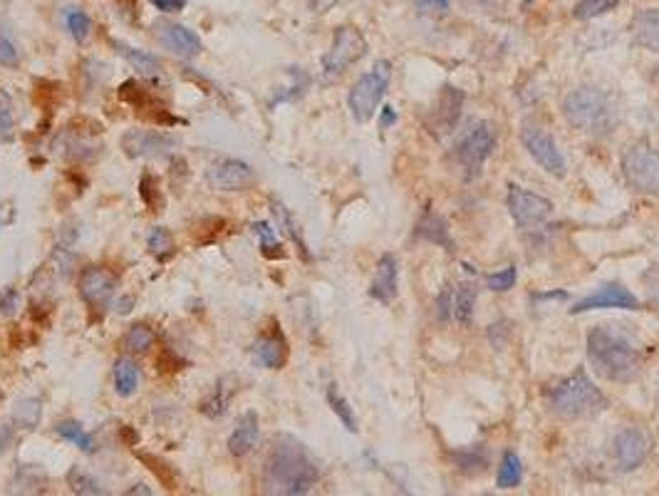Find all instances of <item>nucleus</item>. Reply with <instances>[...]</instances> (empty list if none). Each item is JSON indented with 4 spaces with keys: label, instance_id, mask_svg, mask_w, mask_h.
<instances>
[{
    "label": "nucleus",
    "instance_id": "nucleus-53",
    "mask_svg": "<svg viewBox=\"0 0 659 496\" xmlns=\"http://www.w3.org/2000/svg\"><path fill=\"white\" fill-rule=\"evenodd\" d=\"M528 3H531V0H528Z\"/></svg>",
    "mask_w": 659,
    "mask_h": 496
},
{
    "label": "nucleus",
    "instance_id": "nucleus-5",
    "mask_svg": "<svg viewBox=\"0 0 659 496\" xmlns=\"http://www.w3.org/2000/svg\"><path fill=\"white\" fill-rule=\"evenodd\" d=\"M389 80H392V65H389L387 60H380L367 75H362L360 80L352 85L347 105H350L352 117H355L357 122H370L372 117H375L382 97L387 95Z\"/></svg>",
    "mask_w": 659,
    "mask_h": 496
},
{
    "label": "nucleus",
    "instance_id": "nucleus-42",
    "mask_svg": "<svg viewBox=\"0 0 659 496\" xmlns=\"http://www.w3.org/2000/svg\"><path fill=\"white\" fill-rule=\"evenodd\" d=\"M489 288L494 293H506V291H511L513 286H516V268L513 266H508V268H503V271H498V273H491L489 276Z\"/></svg>",
    "mask_w": 659,
    "mask_h": 496
},
{
    "label": "nucleus",
    "instance_id": "nucleus-29",
    "mask_svg": "<svg viewBox=\"0 0 659 496\" xmlns=\"http://www.w3.org/2000/svg\"><path fill=\"white\" fill-rule=\"evenodd\" d=\"M419 236L427 241H434V244H439V246H446V248L454 246L449 239L446 221L441 219V216L434 214V211H427V214L422 216V221H419Z\"/></svg>",
    "mask_w": 659,
    "mask_h": 496
},
{
    "label": "nucleus",
    "instance_id": "nucleus-23",
    "mask_svg": "<svg viewBox=\"0 0 659 496\" xmlns=\"http://www.w3.org/2000/svg\"><path fill=\"white\" fill-rule=\"evenodd\" d=\"M15 494L18 496H40L48 489V474L38 464H23L15 472Z\"/></svg>",
    "mask_w": 659,
    "mask_h": 496
},
{
    "label": "nucleus",
    "instance_id": "nucleus-3",
    "mask_svg": "<svg viewBox=\"0 0 659 496\" xmlns=\"http://www.w3.org/2000/svg\"><path fill=\"white\" fill-rule=\"evenodd\" d=\"M563 112L575 129L593 137H603L617 127L620 110L607 92L598 87H578L563 102Z\"/></svg>",
    "mask_w": 659,
    "mask_h": 496
},
{
    "label": "nucleus",
    "instance_id": "nucleus-24",
    "mask_svg": "<svg viewBox=\"0 0 659 496\" xmlns=\"http://www.w3.org/2000/svg\"><path fill=\"white\" fill-rule=\"evenodd\" d=\"M10 417H13V425L18 430H35L40 420H43V402L35 400V397H20L13 405V410H10Z\"/></svg>",
    "mask_w": 659,
    "mask_h": 496
},
{
    "label": "nucleus",
    "instance_id": "nucleus-25",
    "mask_svg": "<svg viewBox=\"0 0 659 496\" xmlns=\"http://www.w3.org/2000/svg\"><path fill=\"white\" fill-rule=\"evenodd\" d=\"M114 50H117V53L127 60V65L132 67V70H137V75L159 77L162 62L154 58V55L144 53V50H137V48H129V45H124V43H114Z\"/></svg>",
    "mask_w": 659,
    "mask_h": 496
},
{
    "label": "nucleus",
    "instance_id": "nucleus-49",
    "mask_svg": "<svg viewBox=\"0 0 659 496\" xmlns=\"http://www.w3.org/2000/svg\"><path fill=\"white\" fill-rule=\"evenodd\" d=\"M124 496H154V494H152V489L147 487V484H134V487L129 489V492Z\"/></svg>",
    "mask_w": 659,
    "mask_h": 496
},
{
    "label": "nucleus",
    "instance_id": "nucleus-27",
    "mask_svg": "<svg viewBox=\"0 0 659 496\" xmlns=\"http://www.w3.org/2000/svg\"><path fill=\"white\" fill-rule=\"evenodd\" d=\"M154 343H157V335H154V330L149 328V325L139 323V325H132V328L124 333L122 350L129 355H144L154 348Z\"/></svg>",
    "mask_w": 659,
    "mask_h": 496
},
{
    "label": "nucleus",
    "instance_id": "nucleus-40",
    "mask_svg": "<svg viewBox=\"0 0 659 496\" xmlns=\"http://www.w3.org/2000/svg\"><path fill=\"white\" fill-rule=\"evenodd\" d=\"M456 467L464 469V472H484L486 469V457H481L479 449H464V452L454 454Z\"/></svg>",
    "mask_w": 659,
    "mask_h": 496
},
{
    "label": "nucleus",
    "instance_id": "nucleus-37",
    "mask_svg": "<svg viewBox=\"0 0 659 496\" xmlns=\"http://www.w3.org/2000/svg\"><path fill=\"white\" fill-rule=\"evenodd\" d=\"M15 134V115H13V100L5 90H0V139L10 142Z\"/></svg>",
    "mask_w": 659,
    "mask_h": 496
},
{
    "label": "nucleus",
    "instance_id": "nucleus-52",
    "mask_svg": "<svg viewBox=\"0 0 659 496\" xmlns=\"http://www.w3.org/2000/svg\"><path fill=\"white\" fill-rule=\"evenodd\" d=\"M481 496H494V494H481Z\"/></svg>",
    "mask_w": 659,
    "mask_h": 496
},
{
    "label": "nucleus",
    "instance_id": "nucleus-18",
    "mask_svg": "<svg viewBox=\"0 0 659 496\" xmlns=\"http://www.w3.org/2000/svg\"><path fill=\"white\" fill-rule=\"evenodd\" d=\"M253 355H256L258 363L268 370H280L288 363V340L280 333L278 323H273L271 328L263 330L261 335L253 343Z\"/></svg>",
    "mask_w": 659,
    "mask_h": 496
},
{
    "label": "nucleus",
    "instance_id": "nucleus-35",
    "mask_svg": "<svg viewBox=\"0 0 659 496\" xmlns=\"http://www.w3.org/2000/svg\"><path fill=\"white\" fill-rule=\"evenodd\" d=\"M328 402L332 407V412H335L337 417H340V422L345 425L347 432H357V420H355V412H352L350 402L345 400V397L337 392L335 385L328 387Z\"/></svg>",
    "mask_w": 659,
    "mask_h": 496
},
{
    "label": "nucleus",
    "instance_id": "nucleus-39",
    "mask_svg": "<svg viewBox=\"0 0 659 496\" xmlns=\"http://www.w3.org/2000/svg\"><path fill=\"white\" fill-rule=\"evenodd\" d=\"M20 62V53H18V45H15V40L10 38V33L5 28H0V65L3 67H18Z\"/></svg>",
    "mask_w": 659,
    "mask_h": 496
},
{
    "label": "nucleus",
    "instance_id": "nucleus-16",
    "mask_svg": "<svg viewBox=\"0 0 659 496\" xmlns=\"http://www.w3.org/2000/svg\"><path fill=\"white\" fill-rule=\"evenodd\" d=\"M605 308L640 310V301H637L635 293L622 286V283H605V286H600L598 291H593L590 296L580 298V301L575 303V308H570V313H590V310Z\"/></svg>",
    "mask_w": 659,
    "mask_h": 496
},
{
    "label": "nucleus",
    "instance_id": "nucleus-8",
    "mask_svg": "<svg viewBox=\"0 0 659 496\" xmlns=\"http://www.w3.org/2000/svg\"><path fill=\"white\" fill-rule=\"evenodd\" d=\"M367 53V40L362 38V33L357 28H337L335 38H332L330 50L323 58V70L328 77H337L347 70L350 65H355L357 60L365 58Z\"/></svg>",
    "mask_w": 659,
    "mask_h": 496
},
{
    "label": "nucleus",
    "instance_id": "nucleus-33",
    "mask_svg": "<svg viewBox=\"0 0 659 496\" xmlns=\"http://www.w3.org/2000/svg\"><path fill=\"white\" fill-rule=\"evenodd\" d=\"M523 477V464L521 457L513 452H508L506 457L501 459V469H498V487L501 489H513Z\"/></svg>",
    "mask_w": 659,
    "mask_h": 496
},
{
    "label": "nucleus",
    "instance_id": "nucleus-2",
    "mask_svg": "<svg viewBox=\"0 0 659 496\" xmlns=\"http://www.w3.org/2000/svg\"><path fill=\"white\" fill-rule=\"evenodd\" d=\"M588 358L593 370L610 382H632L640 375V353L627 335L610 325L590 330Z\"/></svg>",
    "mask_w": 659,
    "mask_h": 496
},
{
    "label": "nucleus",
    "instance_id": "nucleus-43",
    "mask_svg": "<svg viewBox=\"0 0 659 496\" xmlns=\"http://www.w3.org/2000/svg\"><path fill=\"white\" fill-rule=\"evenodd\" d=\"M642 283H645V291H647V298H650V303L659 310V266H652L650 271L642 276Z\"/></svg>",
    "mask_w": 659,
    "mask_h": 496
},
{
    "label": "nucleus",
    "instance_id": "nucleus-50",
    "mask_svg": "<svg viewBox=\"0 0 659 496\" xmlns=\"http://www.w3.org/2000/svg\"><path fill=\"white\" fill-rule=\"evenodd\" d=\"M132 298H122V301H117V308H114V310H117V313L119 315H127L129 313V310H132V308H129V306H132Z\"/></svg>",
    "mask_w": 659,
    "mask_h": 496
},
{
    "label": "nucleus",
    "instance_id": "nucleus-9",
    "mask_svg": "<svg viewBox=\"0 0 659 496\" xmlns=\"http://www.w3.org/2000/svg\"><path fill=\"white\" fill-rule=\"evenodd\" d=\"M122 149L132 159H162L179 149V139L162 129H127L122 134Z\"/></svg>",
    "mask_w": 659,
    "mask_h": 496
},
{
    "label": "nucleus",
    "instance_id": "nucleus-36",
    "mask_svg": "<svg viewBox=\"0 0 659 496\" xmlns=\"http://www.w3.org/2000/svg\"><path fill=\"white\" fill-rule=\"evenodd\" d=\"M615 5H620V0H580V3L575 5V18L593 20L598 18V15L610 13Z\"/></svg>",
    "mask_w": 659,
    "mask_h": 496
},
{
    "label": "nucleus",
    "instance_id": "nucleus-34",
    "mask_svg": "<svg viewBox=\"0 0 659 496\" xmlns=\"http://www.w3.org/2000/svg\"><path fill=\"white\" fill-rule=\"evenodd\" d=\"M271 206H273L275 224H278V226H283V229H285V234H288L290 239H293L295 244H298V251L303 253L305 258H308V246H305L303 236H300V229H298V224H295V221H293V216H290V211L285 209V206L280 204V201H273Z\"/></svg>",
    "mask_w": 659,
    "mask_h": 496
},
{
    "label": "nucleus",
    "instance_id": "nucleus-47",
    "mask_svg": "<svg viewBox=\"0 0 659 496\" xmlns=\"http://www.w3.org/2000/svg\"><path fill=\"white\" fill-rule=\"evenodd\" d=\"M10 442H13V427L0 425V454L10 447Z\"/></svg>",
    "mask_w": 659,
    "mask_h": 496
},
{
    "label": "nucleus",
    "instance_id": "nucleus-41",
    "mask_svg": "<svg viewBox=\"0 0 659 496\" xmlns=\"http://www.w3.org/2000/svg\"><path fill=\"white\" fill-rule=\"evenodd\" d=\"M139 194H142L144 204L149 206L152 211H159V206H162V199H159V184L157 179L152 177V174H144L142 182H139Z\"/></svg>",
    "mask_w": 659,
    "mask_h": 496
},
{
    "label": "nucleus",
    "instance_id": "nucleus-48",
    "mask_svg": "<svg viewBox=\"0 0 659 496\" xmlns=\"http://www.w3.org/2000/svg\"><path fill=\"white\" fill-rule=\"evenodd\" d=\"M394 122H397V115H394V110H392V107H385V110H382V120H380L382 129L392 127Z\"/></svg>",
    "mask_w": 659,
    "mask_h": 496
},
{
    "label": "nucleus",
    "instance_id": "nucleus-30",
    "mask_svg": "<svg viewBox=\"0 0 659 496\" xmlns=\"http://www.w3.org/2000/svg\"><path fill=\"white\" fill-rule=\"evenodd\" d=\"M65 28H67V33L72 35V40H75V43H87V40H90V35H92V20H90V15L85 13V10H80V8H67L65 10Z\"/></svg>",
    "mask_w": 659,
    "mask_h": 496
},
{
    "label": "nucleus",
    "instance_id": "nucleus-4",
    "mask_svg": "<svg viewBox=\"0 0 659 496\" xmlns=\"http://www.w3.org/2000/svg\"><path fill=\"white\" fill-rule=\"evenodd\" d=\"M548 405L563 420H578V417H590L595 412H603L607 407V397L595 382L583 372L565 377L548 392Z\"/></svg>",
    "mask_w": 659,
    "mask_h": 496
},
{
    "label": "nucleus",
    "instance_id": "nucleus-6",
    "mask_svg": "<svg viewBox=\"0 0 659 496\" xmlns=\"http://www.w3.org/2000/svg\"><path fill=\"white\" fill-rule=\"evenodd\" d=\"M496 149V134L489 124H474L464 137L456 142L451 159H454L456 169H461L466 179L479 177L481 169H484L486 159L494 154Z\"/></svg>",
    "mask_w": 659,
    "mask_h": 496
},
{
    "label": "nucleus",
    "instance_id": "nucleus-46",
    "mask_svg": "<svg viewBox=\"0 0 659 496\" xmlns=\"http://www.w3.org/2000/svg\"><path fill=\"white\" fill-rule=\"evenodd\" d=\"M152 5L162 13H179L186 8V0H152Z\"/></svg>",
    "mask_w": 659,
    "mask_h": 496
},
{
    "label": "nucleus",
    "instance_id": "nucleus-51",
    "mask_svg": "<svg viewBox=\"0 0 659 496\" xmlns=\"http://www.w3.org/2000/svg\"><path fill=\"white\" fill-rule=\"evenodd\" d=\"M657 415H659V392H657Z\"/></svg>",
    "mask_w": 659,
    "mask_h": 496
},
{
    "label": "nucleus",
    "instance_id": "nucleus-21",
    "mask_svg": "<svg viewBox=\"0 0 659 496\" xmlns=\"http://www.w3.org/2000/svg\"><path fill=\"white\" fill-rule=\"evenodd\" d=\"M258 415L256 412H243L236 422V430L228 437V452L233 457H246L258 444Z\"/></svg>",
    "mask_w": 659,
    "mask_h": 496
},
{
    "label": "nucleus",
    "instance_id": "nucleus-19",
    "mask_svg": "<svg viewBox=\"0 0 659 496\" xmlns=\"http://www.w3.org/2000/svg\"><path fill=\"white\" fill-rule=\"evenodd\" d=\"M159 43H162L169 53L179 55V58H194V55L201 53L199 35L179 23L159 25Z\"/></svg>",
    "mask_w": 659,
    "mask_h": 496
},
{
    "label": "nucleus",
    "instance_id": "nucleus-17",
    "mask_svg": "<svg viewBox=\"0 0 659 496\" xmlns=\"http://www.w3.org/2000/svg\"><path fill=\"white\" fill-rule=\"evenodd\" d=\"M461 107H464V92H459L456 87H451V85L441 87L437 110H432V115H429V122H427L429 129H432L437 137L449 134L451 129H456V124H459Z\"/></svg>",
    "mask_w": 659,
    "mask_h": 496
},
{
    "label": "nucleus",
    "instance_id": "nucleus-38",
    "mask_svg": "<svg viewBox=\"0 0 659 496\" xmlns=\"http://www.w3.org/2000/svg\"><path fill=\"white\" fill-rule=\"evenodd\" d=\"M221 387H223V385L216 387V390L211 392V395L206 397L204 402H201V412H204L206 417H221L223 412H226V407H228V397H231V392H223Z\"/></svg>",
    "mask_w": 659,
    "mask_h": 496
},
{
    "label": "nucleus",
    "instance_id": "nucleus-20",
    "mask_svg": "<svg viewBox=\"0 0 659 496\" xmlns=\"http://www.w3.org/2000/svg\"><path fill=\"white\" fill-rule=\"evenodd\" d=\"M397 281H399V266L397 258L392 253H385L377 263L375 278H372L370 296L380 303H392L397 298Z\"/></svg>",
    "mask_w": 659,
    "mask_h": 496
},
{
    "label": "nucleus",
    "instance_id": "nucleus-22",
    "mask_svg": "<svg viewBox=\"0 0 659 496\" xmlns=\"http://www.w3.org/2000/svg\"><path fill=\"white\" fill-rule=\"evenodd\" d=\"M632 35H635L637 45L659 53V8H647L637 13L635 23H632Z\"/></svg>",
    "mask_w": 659,
    "mask_h": 496
},
{
    "label": "nucleus",
    "instance_id": "nucleus-11",
    "mask_svg": "<svg viewBox=\"0 0 659 496\" xmlns=\"http://www.w3.org/2000/svg\"><path fill=\"white\" fill-rule=\"evenodd\" d=\"M474 303H476V283L474 281H459L449 283V286L441 288L439 293V318L446 323H471V315H474Z\"/></svg>",
    "mask_w": 659,
    "mask_h": 496
},
{
    "label": "nucleus",
    "instance_id": "nucleus-7",
    "mask_svg": "<svg viewBox=\"0 0 659 496\" xmlns=\"http://www.w3.org/2000/svg\"><path fill=\"white\" fill-rule=\"evenodd\" d=\"M622 174L632 189L659 194V152L647 142L632 144L622 157Z\"/></svg>",
    "mask_w": 659,
    "mask_h": 496
},
{
    "label": "nucleus",
    "instance_id": "nucleus-14",
    "mask_svg": "<svg viewBox=\"0 0 659 496\" xmlns=\"http://www.w3.org/2000/svg\"><path fill=\"white\" fill-rule=\"evenodd\" d=\"M206 182L216 191H243L256 184V172L251 169V164L241 162V159L221 157L206 169Z\"/></svg>",
    "mask_w": 659,
    "mask_h": 496
},
{
    "label": "nucleus",
    "instance_id": "nucleus-31",
    "mask_svg": "<svg viewBox=\"0 0 659 496\" xmlns=\"http://www.w3.org/2000/svg\"><path fill=\"white\" fill-rule=\"evenodd\" d=\"M55 430H57V434H60L62 439H67V442H72V444H75V447H80L82 452H87V454L95 452V442H92V437L85 432V427H82L80 422L65 420V422H60V425H57Z\"/></svg>",
    "mask_w": 659,
    "mask_h": 496
},
{
    "label": "nucleus",
    "instance_id": "nucleus-12",
    "mask_svg": "<svg viewBox=\"0 0 659 496\" xmlns=\"http://www.w3.org/2000/svg\"><path fill=\"white\" fill-rule=\"evenodd\" d=\"M652 452V439L650 434L640 427H627V430L615 434V442H612V454H615V462L622 472H635L637 467L647 462Z\"/></svg>",
    "mask_w": 659,
    "mask_h": 496
},
{
    "label": "nucleus",
    "instance_id": "nucleus-44",
    "mask_svg": "<svg viewBox=\"0 0 659 496\" xmlns=\"http://www.w3.org/2000/svg\"><path fill=\"white\" fill-rule=\"evenodd\" d=\"M18 291L15 288H3L0 291V315H13L18 310Z\"/></svg>",
    "mask_w": 659,
    "mask_h": 496
},
{
    "label": "nucleus",
    "instance_id": "nucleus-13",
    "mask_svg": "<svg viewBox=\"0 0 659 496\" xmlns=\"http://www.w3.org/2000/svg\"><path fill=\"white\" fill-rule=\"evenodd\" d=\"M117 283L119 276L112 271V268L87 266L85 271L80 273L77 288H80V296L87 306L92 310H102L110 306L114 291H117Z\"/></svg>",
    "mask_w": 659,
    "mask_h": 496
},
{
    "label": "nucleus",
    "instance_id": "nucleus-26",
    "mask_svg": "<svg viewBox=\"0 0 659 496\" xmlns=\"http://www.w3.org/2000/svg\"><path fill=\"white\" fill-rule=\"evenodd\" d=\"M112 377H114V392H117L119 397L137 395V390H139V368H137V363H134V360L119 358L117 363H114Z\"/></svg>",
    "mask_w": 659,
    "mask_h": 496
},
{
    "label": "nucleus",
    "instance_id": "nucleus-32",
    "mask_svg": "<svg viewBox=\"0 0 659 496\" xmlns=\"http://www.w3.org/2000/svg\"><path fill=\"white\" fill-rule=\"evenodd\" d=\"M147 246H149V253L157 256V261H169V258L176 253L174 236H171V231L164 229V226H157V229L149 234Z\"/></svg>",
    "mask_w": 659,
    "mask_h": 496
},
{
    "label": "nucleus",
    "instance_id": "nucleus-15",
    "mask_svg": "<svg viewBox=\"0 0 659 496\" xmlns=\"http://www.w3.org/2000/svg\"><path fill=\"white\" fill-rule=\"evenodd\" d=\"M521 142H523V147L528 149V154H531V157L536 159V162L541 164L548 174H553V177H563L565 159H563V154H560L555 139L550 137L548 132H543L541 127H523Z\"/></svg>",
    "mask_w": 659,
    "mask_h": 496
},
{
    "label": "nucleus",
    "instance_id": "nucleus-28",
    "mask_svg": "<svg viewBox=\"0 0 659 496\" xmlns=\"http://www.w3.org/2000/svg\"><path fill=\"white\" fill-rule=\"evenodd\" d=\"M67 484H70L75 496H112L107 492V487H102L92 474H87L85 469L80 467H72L70 472H67Z\"/></svg>",
    "mask_w": 659,
    "mask_h": 496
},
{
    "label": "nucleus",
    "instance_id": "nucleus-1",
    "mask_svg": "<svg viewBox=\"0 0 659 496\" xmlns=\"http://www.w3.org/2000/svg\"><path fill=\"white\" fill-rule=\"evenodd\" d=\"M318 479L320 469L305 444L290 434H278L263 462L266 496H305Z\"/></svg>",
    "mask_w": 659,
    "mask_h": 496
},
{
    "label": "nucleus",
    "instance_id": "nucleus-10",
    "mask_svg": "<svg viewBox=\"0 0 659 496\" xmlns=\"http://www.w3.org/2000/svg\"><path fill=\"white\" fill-rule=\"evenodd\" d=\"M508 209L521 229H538L553 214V204L546 196H538L533 191L521 189V186H508Z\"/></svg>",
    "mask_w": 659,
    "mask_h": 496
},
{
    "label": "nucleus",
    "instance_id": "nucleus-45",
    "mask_svg": "<svg viewBox=\"0 0 659 496\" xmlns=\"http://www.w3.org/2000/svg\"><path fill=\"white\" fill-rule=\"evenodd\" d=\"M417 8L422 10V13L439 15L449 10V0H417Z\"/></svg>",
    "mask_w": 659,
    "mask_h": 496
}]
</instances>
